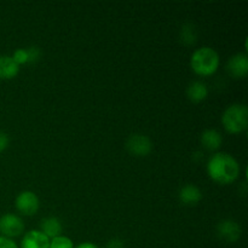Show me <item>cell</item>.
Returning <instances> with one entry per match:
<instances>
[{"label":"cell","instance_id":"cell-5","mask_svg":"<svg viewBox=\"0 0 248 248\" xmlns=\"http://www.w3.org/2000/svg\"><path fill=\"white\" fill-rule=\"evenodd\" d=\"M15 206L22 215L33 216L38 212L40 202H39V198L35 195V193L26 190L17 195L16 200H15Z\"/></svg>","mask_w":248,"mask_h":248},{"label":"cell","instance_id":"cell-14","mask_svg":"<svg viewBox=\"0 0 248 248\" xmlns=\"http://www.w3.org/2000/svg\"><path fill=\"white\" fill-rule=\"evenodd\" d=\"M186 94L193 102H201L207 97L208 89L202 81H193L186 89Z\"/></svg>","mask_w":248,"mask_h":248},{"label":"cell","instance_id":"cell-6","mask_svg":"<svg viewBox=\"0 0 248 248\" xmlns=\"http://www.w3.org/2000/svg\"><path fill=\"white\" fill-rule=\"evenodd\" d=\"M126 148L131 154L136 155V156H145L152 152L153 143L147 136L136 133V135L128 137L127 142H126Z\"/></svg>","mask_w":248,"mask_h":248},{"label":"cell","instance_id":"cell-21","mask_svg":"<svg viewBox=\"0 0 248 248\" xmlns=\"http://www.w3.org/2000/svg\"><path fill=\"white\" fill-rule=\"evenodd\" d=\"M106 248H125V244L120 239H113L108 242Z\"/></svg>","mask_w":248,"mask_h":248},{"label":"cell","instance_id":"cell-20","mask_svg":"<svg viewBox=\"0 0 248 248\" xmlns=\"http://www.w3.org/2000/svg\"><path fill=\"white\" fill-rule=\"evenodd\" d=\"M9 144H10L9 135L0 131V153L4 152V150L9 147Z\"/></svg>","mask_w":248,"mask_h":248},{"label":"cell","instance_id":"cell-7","mask_svg":"<svg viewBox=\"0 0 248 248\" xmlns=\"http://www.w3.org/2000/svg\"><path fill=\"white\" fill-rule=\"evenodd\" d=\"M217 232L218 235L227 242H236L242 234V229L239 223L232 219L222 220L218 224Z\"/></svg>","mask_w":248,"mask_h":248},{"label":"cell","instance_id":"cell-4","mask_svg":"<svg viewBox=\"0 0 248 248\" xmlns=\"http://www.w3.org/2000/svg\"><path fill=\"white\" fill-rule=\"evenodd\" d=\"M23 220L18 216L6 213V215L0 217V234H1V236L12 239V237L19 236L23 232Z\"/></svg>","mask_w":248,"mask_h":248},{"label":"cell","instance_id":"cell-2","mask_svg":"<svg viewBox=\"0 0 248 248\" xmlns=\"http://www.w3.org/2000/svg\"><path fill=\"white\" fill-rule=\"evenodd\" d=\"M190 64L196 74L201 77H208L217 72L219 67V55L215 48L203 46L193 53Z\"/></svg>","mask_w":248,"mask_h":248},{"label":"cell","instance_id":"cell-10","mask_svg":"<svg viewBox=\"0 0 248 248\" xmlns=\"http://www.w3.org/2000/svg\"><path fill=\"white\" fill-rule=\"evenodd\" d=\"M19 72V65L12 60L11 56H0V79L10 80Z\"/></svg>","mask_w":248,"mask_h":248},{"label":"cell","instance_id":"cell-8","mask_svg":"<svg viewBox=\"0 0 248 248\" xmlns=\"http://www.w3.org/2000/svg\"><path fill=\"white\" fill-rule=\"evenodd\" d=\"M50 239L40 230H31L26 232L21 241V248H48Z\"/></svg>","mask_w":248,"mask_h":248},{"label":"cell","instance_id":"cell-19","mask_svg":"<svg viewBox=\"0 0 248 248\" xmlns=\"http://www.w3.org/2000/svg\"><path fill=\"white\" fill-rule=\"evenodd\" d=\"M0 248H18V246H17L16 242L12 239L0 236Z\"/></svg>","mask_w":248,"mask_h":248},{"label":"cell","instance_id":"cell-1","mask_svg":"<svg viewBox=\"0 0 248 248\" xmlns=\"http://www.w3.org/2000/svg\"><path fill=\"white\" fill-rule=\"evenodd\" d=\"M208 176L219 184H230L240 174V165L234 156L227 153H217L207 164Z\"/></svg>","mask_w":248,"mask_h":248},{"label":"cell","instance_id":"cell-9","mask_svg":"<svg viewBox=\"0 0 248 248\" xmlns=\"http://www.w3.org/2000/svg\"><path fill=\"white\" fill-rule=\"evenodd\" d=\"M228 72L235 78H244L248 73V58L245 53H236L227 64Z\"/></svg>","mask_w":248,"mask_h":248},{"label":"cell","instance_id":"cell-12","mask_svg":"<svg viewBox=\"0 0 248 248\" xmlns=\"http://www.w3.org/2000/svg\"><path fill=\"white\" fill-rule=\"evenodd\" d=\"M201 199H202L201 190L193 184H186L179 190V200L184 205H195Z\"/></svg>","mask_w":248,"mask_h":248},{"label":"cell","instance_id":"cell-3","mask_svg":"<svg viewBox=\"0 0 248 248\" xmlns=\"http://www.w3.org/2000/svg\"><path fill=\"white\" fill-rule=\"evenodd\" d=\"M222 123L229 133H241L247 128L248 109L245 104H232L223 113Z\"/></svg>","mask_w":248,"mask_h":248},{"label":"cell","instance_id":"cell-17","mask_svg":"<svg viewBox=\"0 0 248 248\" xmlns=\"http://www.w3.org/2000/svg\"><path fill=\"white\" fill-rule=\"evenodd\" d=\"M11 57L18 65L28 63V53H27L26 48H18V50L15 51Z\"/></svg>","mask_w":248,"mask_h":248},{"label":"cell","instance_id":"cell-15","mask_svg":"<svg viewBox=\"0 0 248 248\" xmlns=\"http://www.w3.org/2000/svg\"><path fill=\"white\" fill-rule=\"evenodd\" d=\"M181 40L186 45H193L196 41V28L191 23H186L181 29Z\"/></svg>","mask_w":248,"mask_h":248},{"label":"cell","instance_id":"cell-16","mask_svg":"<svg viewBox=\"0 0 248 248\" xmlns=\"http://www.w3.org/2000/svg\"><path fill=\"white\" fill-rule=\"evenodd\" d=\"M48 248H74V244L69 237L64 235H60L50 240V247Z\"/></svg>","mask_w":248,"mask_h":248},{"label":"cell","instance_id":"cell-18","mask_svg":"<svg viewBox=\"0 0 248 248\" xmlns=\"http://www.w3.org/2000/svg\"><path fill=\"white\" fill-rule=\"evenodd\" d=\"M26 50L27 53H28V62H36L40 58L41 51L36 46H31V47L26 48Z\"/></svg>","mask_w":248,"mask_h":248},{"label":"cell","instance_id":"cell-13","mask_svg":"<svg viewBox=\"0 0 248 248\" xmlns=\"http://www.w3.org/2000/svg\"><path fill=\"white\" fill-rule=\"evenodd\" d=\"M222 135L217 130H213V128L203 131L202 135H201V143L208 150H217L222 145Z\"/></svg>","mask_w":248,"mask_h":248},{"label":"cell","instance_id":"cell-11","mask_svg":"<svg viewBox=\"0 0 248 248\" xmlns=\"http://www.w3.org/2000/svg\"><path fill=\"white\" fill-rule=\"evenodd\" d=\"M62 223H61V220L58 219V218H45V219L41 220L40 223V232H43V234H45L50 240L53 239V237L62 235Z\"/></svg>","mask_w":248,"mask_h":248},{"label":"cell","instance_id":"cell-22","mask_svg":"<svg viewBox=\"0 0 248 248\" xmlns=\"http://www.w3.org/2000/svg\"><path fill=\"white\" fill-rule=\"evenodd\" d=\"M74 248H98V247H97L96 245L91 244V242H84V244L78 245V246L74 247Z\"/></svg>","mask_w":248,"mask_h":248}]
</instances>
